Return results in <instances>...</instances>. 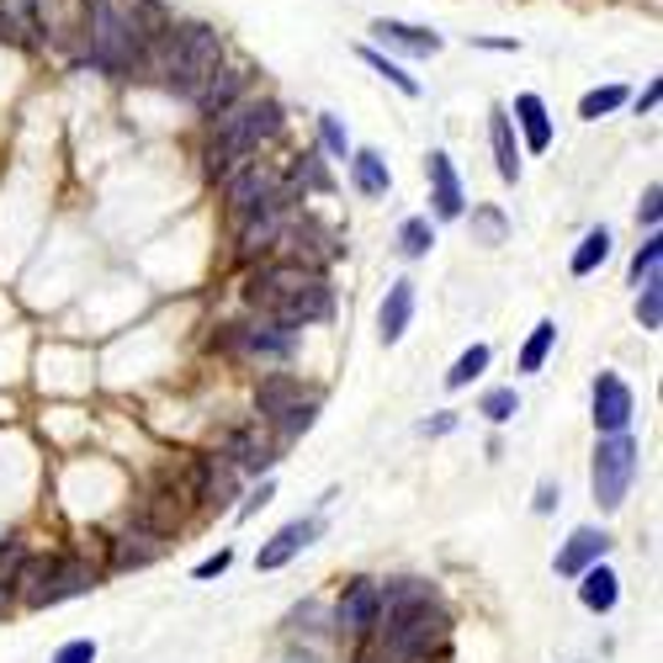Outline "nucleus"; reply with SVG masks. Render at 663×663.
Listing matches in <instances>:
<instances>
[{
	"mask_svg": "<svg viewBox=\"0 0 663 663\" xmlns=\"http://www.w3.org/2000/svg\"><path fill=\"white\" fill-rule=\"evenodd\" d=\"M80 38H86V59L96 70L122 74L149 59V38L139 32L133 11H122L118 0H86V22H80Z\"/></svg>",
	"mask_w": 663,
	"mask_h": 663,
	"instance_id": "1",
	"label": "nucleus"
},
{
	"mask_svg": "<svg viewBox=\"0 0 663 663\" xmlns=\"http://www.w3.org/2000/svg\"><path fill=\"white\" fill-rule=\"evenodd\" d=\"M143 64L160 74L175 96H197L202 91V80L223 64V38H218L213 27H202V22L165 27V38H160V59H143Z\"/></svg>",
	"mask_w": 663,
	"mask_h": 663,
	"instance_id": "2",
	"label": "nucleus"
},
{
	"mask_svg": "<svg viewBox=\"0 0 663 663\" xmlns=\"http://www.w3.org/2000/svg\"><path fill=\"white\" fill-rule=\"evenodd\" d=\"M218 133L208 143V175H234L265 139H277L282 133V107L277 101H244V107H229V112H218Z\"/></svg>",
	"mask_w": 663,
	"mask_h": 663,
	"instance_id": "3",
	"label": "nucleus"
},
{
	"mask_svg": "<svg viewBox=\"0 0 663 663\" xmlns=\"http://www.w3.org/2000/svg\"><path fill=\"white\" fill-rule=\"evenodd\" d=\"M451 637V616L430 600H414L403 611H388V632H382V647L393 663H425L430 653H441Z\"/></svg>",
	"mask_w": 663,
	"mask_h": 663,
	"instance_id": "4",
	"label": "nucleus"
},
{
	"mask_svg": "<svg viewBox=\"0 0 663 663\" xmlns=\"http://www.w3.org/2000/svg\"><path fill=\"white\" fill-rule=\"evenodd\" d=\"M632 478H637V441L616 430L594 446V468H590V489L600 510H621L632 494Z\"/></svg>",
	"mask_w": 663,
	"mask_h": 663,
	"instance_id": "5",
	"label": "nucleus"
},
{
	"mask_svg": "<svg viewBox=\"0 0 663 663\" xmlns=\"http://www.w3.org/2000/svg\"><path fill=\"white\" fill-rule=\"evenodd\" d=\"M223 351L255 355V361H287L292 355V330L287 324H229L223 330Z\"/></svg>",
	"mask_w": 663,
	"mask_h": 663,
	"instance_id": "6",
	"label": "nucleus"
},
{
	"mask_svg": "<svg viewBox=\"0 0 663 663\" xmlns=\"http://www.w3.org/2000/svg\"><path fill=\"white\" fill-rule=\"evenodd\" d=\"M632 414H637L632 388H626L616 372H600V382H594V430H600V435H616V430L632 425Z\"/></svg>",
	"mask_w": 663,
	"mask_h": 663,
	"instance_id": "7",
	"label": "nucleus"
},
{
	"mask_svg": "<svg viewBox=\"0 0 663 663\" xmlns=\"http://www.w3.org/2000/svg\"><path fill=\"white\" fill-rule=\"evenodd\" d=\"M378 621H382L378 584H372V579H355L351 590L340 594V605H334V626L351 632V637H366V632H378Z\"/></svg>",
	"mask_w": 663,
	"mask_h": 663,
	"instance_id": "8",
	"label": "nucleus"
},
{
	"mask_svg": "<svg viewBox=\"0 0 663 663\" xmlns=\"http://www.w3.org/2000/svg\"><path fill=\"white\" fill-rule=\"evenodd\" d=\"M223 181H229V213H239V218L255 213L265 197L282 187V181H277V170H271V165H250V160H244L234 175H223Z\"/></svg>",
	"mask_w": 663,
	"mask_h": 663,
	"instance_id": "9",
	"label": "nucleus"
},
{
	"mask_svg": "<svg viewBox=\"0 0 663 663\" xmlns=\"http://www.w3.org/2000/svg\"><path fill=\"white\" fill-rule=\"evenodd\" d=\"M191 494L208 499V504H229V499L239 494V468L218 451V456H197V473H191Z\"/></svg>",
	"mask_w": 663,
	"mask_h": 663,
	"instance_id": "10",
	"label": "nucleus"
},
{
	"mask_svg": "<svg viewBox=\"0 0 663 663\" xmlns=\"http://www.w3.org/2000/svg\"><path fill=\"white\" fill-rule=\"evenodd\" d=\"M430 202H435V218L441 223H451V218H462V208H468V197H462V181H456V165H451L446 149H435L430 154Z\"/></svg>",
	"mask_w": 663,
	"mask_h": 663,
	"instance_id": "11",
	"label": "nucleus"
},
{
	"mask_svg": "<svg viewBox=\"0 0 663 663\" xmlns=\"http://www.w3.org/2000/svg\"><path fill=\"white\" fill-rule=\"evenodd\" d=\"M319 531H324L319 521H292V525H282V531H277V536H271V542L261 546L255 569H261V573L287 569V563H292V557H298L303 546H313V536H319Z\"/></svg>",
	"mask_w": 663,
	"mask_h": 663,
	"instance_id": "12",
	"label": "nucleus"
},
{
	"mask_svg": "<svg viewBox=\"0 0 663 663\" xmlns=\"http://www.w3.org/2000/svg\"><path fill=\"white\" fill-rule=\"evenodd\" d=\"M372 32H378L382 48H399V53H414V59H430V53H441V32H430V27L378 17V22H372Z\"/></svg>",
	"mask_w": 663,
	"mask_h": 663,
	"instance_id": "13",
	"label": "nucleus"
},
{
	"mask_svg": "<svg viewBox=\"0 0 663 663\" xmlns=\"http://www.w3.org/2000/svg\"><path fill=\"white\" fill-rule=\"evenodd\" d=\"M605 552H611V536L594 531V525H579L569 542H563V552H557V573H563V579H579V573L590 569V563H600Z\"/></svg>",
	"mask_w": 663,
	"mask_h": 663,
	"instance_id": "14",
	"label": "nucleus"
},
{
	"mask_svg": "<svg viewBox=\"0 0 663 663\" xmlns=\"http://www.w3.org/2000/svg\"><path fill=\"white\" fill-rule=\"evenodd\" d=\"M244 86H250V74H244V70H223V64H218V70L202 80V91L191 96V101H197V112H202V118H218V112H229V107H234Z\"/></svg>",
	"mask_w": 663,
	"mask_h": 663,
	"instance_id": "15",
	"label": "nucleus"
},
{
	"mask_svg": "<svg viewBox=\"0 0 663 663\" xmlns=\"http://www.w3.org/2000/svg\"><path fill=\"white\" fill-rule=\"evenodd\" d=\"M409 319H414V282L403 277V282L388 287V298H382V309H378V334H382V345H399L403 330H409Z\"/></svg>",
	"mask_w": 663,
	"mask_h": 663,
	"instance_id": "16",
	"label": "nucleus"
},
{
	"mask_svg": "<svg viewBox=\"0 0 663 663\" xmlns=\"http://www.w3.org/2000/svg\"><path fill=\"white\" fill-rule=\"evenodd\" d=\"M489 143H494V165L504 181H521V143H515V122L504 107L489 112Z\"/></svg>",
	"mask_w": 663,
	"mask_h": 663,
	"instance_id": "17",
	"label": "nucleus"
},
{
	"mask_svg": "<svg viewBox=\"0 0 663 663\" xmlns=\"http://www.w3.org/2000/svg\"><path fill=\"white\" fill-rule=\"evenodd\" d=\"M579 600H584L590 611H600V616H605V611H616L621 579H616L611 569H605V557H600V563H590V569L579 573Z\"/></svg>",
	"mask_w": 663,
	"mask_h": 663,
	"instance_id": "18",
	"label": "nucleus"
},
{
	"mask_svg": "<svg viewBox=\"0 0 663 663\" xmlns=\"http://www.w3.org/2000/svg\"><path fill=\"white\" fill-rule=\"evenodd\" d=\"M515 122L525 128V149L531 154H546L552 149V118H546V101L542 96H515Z\"/></svg>",
	"mask_w": 663,
	"mask_h": 663,
	"instance_id": "19",
	"label": "nucleus"
},
{
	"mask_svg": "<svg viewBox=\"0 0 663 663\" xmlns=\"http://www.w3.org/2000/svg\"><path fill=\"white\" fill-rule=\"evenodd\" d=\"M351 187L361 191V197H388L393 170H388V160H382L378 149H355L351 154Z\"/></svg>",
	"mask_w": 663,
	"mask_h": 663,
	"instance_id": "20",
	"label": "nucleus"
},
{
	"mask_svg": "<svg viewBox=\"0 0 663 663\" xmlns=\"http://www.w3.org/2000/svg\"><path fill=\"white\" fill-rule=\"evenodd\" d=\"M223 456L234 462L239 473H271V462H277L271 446H265L261 435H250V430H234V435H229V446H223Z\"/></svg>",
	"mask_w": 663,
	"mask_h": 663,
	"instance_id": "21",
	"label": "nucleus"
},
{
	"mask_svg": "<svg viewBox=\"0 0 663 663\" xmlns=\"http://www.w3.org/2000/svg\"><path fill=\"white\" fill-rule=\"evenodd\" d=\"M160 552H165V536H160V531H143V525H133V531L118 542V552H112V557H118V569H149Z\"/></svg>",
	"mask_w": 663,
	"mask_h": 663,
	"instance_id": "22",
	"label": "nucleus"
},
{
	"mask_svg": "<svg viewBox=\"0 0 663 663\" xmlns=\"http://www.w3.org/2000/svg\"><path fill=\"white\" fill-rule=\"evenodd\" d=\"M611 261V229H590L584 234V244L573 250V277H590V271H600V265Z\"/></svg>",
	"mask_w": 663,
	"mask_h": 663,
	"instance_id": "23",
	"label": "nucleus"
},
{
	"mask_svg": "<svg viewBox=\"0 0 663 663\" xmlns=\"http://www.w3.org/2000/svg\"><path fill=\"white\" fill-rule=\"evenodd\" d=\"M298 399H303V388H298L292 378H261V393H255V403H261L265 420H277V414L292 409Z\"/></svg>",
	"mask_w": 663,
	"mask_h": 663,
	"instance_id": "24",
	"label": "nucleus"
},
{
	"mask_svg": "<svg viewBox=\"0 0 663 663\" xmlns=\"http://www.w3.org/2000/svg\"><path fill=\"white\" fill-rule=\"evenodd\" d=\"M0 38L11 43H32V0H0Z\"/></svg>",
	"mask_w": 663,
	"mask_h": 663,
	"instance_id": "25",
	"label": "nucleus"
},
{
	"mask_svg": "<svg viewBox=\"0 0 663 663\" xmlns=\"http://www.w3.org/2000/svg\"><path fill=\"white\" fill-rule=\"evenodd\" d=\"M552 345H557V324H552V319H542V324L531 330V340L521 345V372H542L546 355H552Z\"/></svg>",
	"mask_w": 663,
	"mask_h": 663,
	"instance_id": "26",
	"label": "nucleus"
},
{
	"mask_svg": "<svg viewBox=\"0 0 663 663\" xmlns=\"http://www.w3.org/2000/svg\"><path fill=\"white\" fill-rule=\"evenodd\" d=\"M378 600H382V616H388V611H403L414 600H430V584L425 579H393V584H378Z\"/></svg>",
	"mask_w": 663,
	"mask_h": 663,
	"instance_id": "27",
	"label": "nucleus"
},
{
	"mask_svg": "<svg viewBox=\"0 0 663 663\" xmlns=\"http://www.w3.org/2000/svg\"><path fill=\"white\" fill-rule=\"evenodd\" d=\"M361 59H366V64H372V70H378L382 80L393 86V91H403V96H420V80H414V74L403 70V64H393V59H388L382 48H361Z\"/></svg>",
	"mask_w": 663,
	"mask_h": 663,
	"instance_id": "28",
	"label": "nucleus"
},
{
	"mask_svg": "<svg viewBox=\"0 0 663 663\" xmlns=\"http://www.w3.org/2000/svg\"><path fill=\"white\" fill-rule=\"evenodd\" d=\"M478 372H489V345H468V351L456 355V361H451V372H446V388H451V393H462Z\"/></svg>",
	"mask_w": 663,
	"mask_h": 663,
	"instance_id": "29",
	"label": "nucleus"
},
{
	"mask_svg": "<svg viewBox=\"0 0 663 663\" xmlns=\"http://www.w3.org/2000/svg\"><path fill=\"white\" fill-rule=\"evenodd\" d=\"M430 244H435V229H430V218H403L399 223V250L409 261H420L430 255Z\"/></svg>",
	"mask_w": 663,
	"mask_h": 663,
	"instance_id": "30",
	"label": "nucleus"
},
{
	"mask_svg": "<svg viewBox=\"0 0 663 663\" xmlns=\"http://www.w3.org/2000/svg\"><path fill=\"white\" fill-rule=\"evenodd\" d=\"M616 107H626V86H600V91H590L584 101H579V118L600 122V118H611Z\"/></svg>",
	"mask_w": 663,
	"mask_h": 663,
	"instance_id": "31",
	"label": "nucleus"
},
{
	"mask_svg": "<svg viewBox=\"0 0 663 663\" xmlns=\"http://www.w3.org/2000/svg\"><path fill=\"white\" fill-rule=\"evenodd\" d=\"M478 414H483V420H494V425H504V420H515V414H521V393H515V388H489L483 403H478Z\"/></svg>",
	"mask_w": 663,
	"mask_h": 663,
	"instance_id": "32",
	"label": "nucleus"
},
{
	"mask_svg": "<svg viewBox=\"0 0 663 663\" xmlns=\"http://www.w3.org/2000/svg\"><path fill=\"white\" fill-rule=\"evenodd\" d=\"M642 287V298H637V319H642V330H663V277H647Z\"/></svg>",
	"mask_w": 663,
	"mask_h": 663,
	"instance_id": "33",
	"label": "nucleus"
},
{
	"mask_svg": "<svg viewBox=\"0 0 663 663\" xmlns=\"http://www.w3.org/2000/svg\"><path fill=\"white\" fill-rule=\"evenodd\" d=\"M313 420H319V399H298L292 409H282V414H277V425H282V441H292V435L313 430Z\"/></svg>",
	"mask_w": 663,
	"mask_h": 663,
	"instance_id": "34",
	"label": "nucleus"
},
{
	"mask_svg": "<svg viewBox=\"0 0 663 663\" xmlns=\"http://www.w3.org/2000/svg\"><path fill=\"white\" fill-rule=\"evenodd\" d=\"M659 261H663V239L653 234L642 244L637 255H632V282H647V277H659Z\"/></svg>",
	"mask_w": 663,
	"mask_h": 663,
	"instance_id": "35",
	"label": "nucleus"
},
{
	"mask_svg": "<svg viewBox=\"0 0 663 663\" xmlns=\"http://www.w3.org/2000/svg\"><path fill=\"white\" fill-rule=\"evenodd\" d=\"M319 139H324V149H330L334 160H345V154H351V139H345V128H340L334 112H319Z\"/></svg>",
	"mask_w": 663,
	"mask_h": 663,
	"instance_id": "36",
	"label": "nucleus"
},
{
	"mask_svg": "<svg viewBox=\"0 0 663 663\" xmlns=\"http://www.w3.org/2000/svg\"><path fill=\"white\" fill-rule=\"evenodd\" d=\"M473 229L483 234V244H504V234H510V223H504V213H499V208H483V213H473Z\"/></svg>",
	"mask_w": 663,
	"mask_h": 663,
	"instance_id": "37",
	"label": "nucleus"
},
{
	"mask_svg": "<svg viewBox=\"0 0 663 663\" xmlns=\"http://www.w3.org/2000/svg\"><path fill=\"white\" fill-rule=\"evenodd\" d=\"M53 663H96V642H91V637H74V642H64V647L53 653Z\"/></svg>",
	"mask_w": 663,
	"mask_h": 663,
	"instance_id": "38",
	"label": "nucleus"
},
{
	"mask_svg": "<svg viewBox=\"0 0 663 663\" xmlns=\"http://www.w3.org/2000/svg\"><path fill=\"white\" fill-rule=\"evenodd\" d=\"M298 181L313 191H330V170L319 165V154H303V165H298Z\"/></svg>",
	"mask_w": 663,
	"mask_h": 663,
	"instance_id": "39",
	"label": "nucleus"
},
{
	"mask_svg": "<svg viewBox=\"0 0 663 663\" xmlns=\"http://www.w3.org/2000/svg\"><path fill=\"white\" fill-rule=\"evenodd\" d=\"M271 499H277V483H271V478L261 473V489H255V494H250L244 504H239V521H250V515H255V510H265Z\"/></svg>",
	"mask_w": 663,
	"mask_h": 663,
	"instance_id": "40",
	"label": "nucleus"
},
{
	"mask_svg": "<svg viewBox=\"0 0 663 663\" xmlns=\"http://www.w3.org/2000/svg\"><path fill=\"white\" fill-rule=\"evenodd\" d=\"M229 563H234V552H229V546H218L213 557H202V563L191 569V579H218V573L229 569Z\"/></svg>",
	"mask_w": 663,
	"mask_h": 663,
	"instance_id": "41",
	"label": "nucleus"
},
{
	"mask_svg": "<svg viewBox=\"0 0 663 663\" xmlns=\"http://www.w3.org/2000/svg\"><path fill=\"white\" fill-rule=\"evenodd\" d=\"M22 557H27V546H22V542H6V546H0V579H6V584L17 579V569H22Z\"/></svg>",
	"mask_w": 663,
	"mask_h": 663,
	"instance_id": "42",
	"label": "nucleus"
},
{
	"mask_svg": "<svg viewBox=\"0 0 663 663\" xmlns=\"http://www.w3.org/2000/svg\"><path fill=\"white\" fill-rule=\"evenodd\" d=\"M659 213H663V191L659 187H647L642 191V208H637V218L647 223V229H659Z\"/></svg>",
	"mask_w": 663,
	"mask_h": 663,
	"instance_id": "43",
	"label": "nucleus"
},
{
	"mask_svg": "<svg viewBox=\"0 0 663 663\" xmlns=\"http://www.w3.org/2000/svg\"><path fill=\"white\" fill-rule=\"evenodd\" d=\"M557 483H552V478H546L542 489H536V499H531V510H536V515H552V510H557Z\"/></svg>",
	"mask_w": 663,
	"mask_h": 663,
	"instance_id": "44",
	"label": "nucleus"
},
{
	"mask_svg": "<svg viewBox=\"0 0 663 663\" xmlns=\"http://www.w3.org/2000/svg\"><path fill=\"white\" fill-rule=\"evenodd\" d=\"M425 435H446V430H456V414H435V420H425Z\"/></svg>",
	"mask_w": 663,
	"mask_h": 663,
	"instance_id": "45",
	"label": "nucleus"
},
{
	"mask_svg": "<svg viewBox=\"0 0 663 663\" xmlns=\"http://www.w3.org/2000/svg\"><path fill=\"white\" fill-rule=\"evenodd\" d=\"M659 96H663V86L653 80V86H647V91L637 96V112H653V107H659Z\"/></svg>",
	"mask_w": 663,
	"mask_h": 663,
	"instance_id": "46",
	"label": "nucleus"
},
{
	"mask_svg": "<svg viewBox=\"0 0 663 663\" xmlns=\"http://www.w3.org/2000/svg\"><path fill=\"white\" fill-rule=\"evenodd\" d=\"M6 605H11V584L0 579V611H6Z\"/></svg>",
	"mask_w": 663,
	"mask_h": 663,
	"instance_id": "47",
	"label": "nucleus"
},
{
	"mask_svg": "<svg viewBox=\"0 0 663 663\" xmlns=\"http://www.w3.org/2000/svg\"><path fill=\"white\" fill-rule=\"evenodd\" d=\"M361 663H372V659H361Z\"/></svg>",
	"mask_w": 663,
	"mask_h": 663,
	"instance_id": "48",
	"label": "nucleus"
}]
</instances>
